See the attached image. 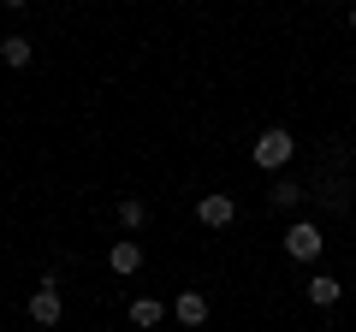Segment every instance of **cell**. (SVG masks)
<instances>
[{
  "label": "cell",
  "mask_w": 356,
  "mask_h": 332,
  "mask_svg": "<svg viewBox=\"0 0 356 332\" xmlns=\"http://www.w3.org/2000/svg\"><path fill=\"white\" fill-rule=\"evenodd\" d=\"M339 297H344V279H339V273H315V279H309V303H315V308H332Z\"/></svg>",
  "instance_id": "cell-7"
},
{
  "label": "cell",
  "mask_w": 356,
  "mask_h": 332,
  "mask_svg": "<svg viewBox=\"0 0 356 332\" xmlns=\"http://www.w3.org/2000/svg\"><path fill=\"white\" fill-rule=\"evenodd\" d=\"M161 315H166V303H161V297H137V303H131V326H143V332H149V326H161Z\"/></svg>",
  "instance_id": "cell-8"
},
{
  "label": "cell",
  "mask_w": 356,
  "mask_h": 332,
  "mask_svg": "<svg viewBox=\"0 0 356 332\" xmlns=\"http://www.w3.org/2000/svg\"><path fill=\"white\" fill-rule=\"evenodd\" d=\"M60 315H65V291L48 273V279L36 285V297H30V320H36V326H60Z\"/></svg>",
  "instance_id": "cell-2"
},
{
  "label": "cell",
  "mask_w": 356,
  "mask_h": 332,
  "mask_svg": "<svg viewBox=\"0 0 356 332\" xmlns=\"http://www.w3.org/2000/svg\"><path fill=\"white\" fill-rule=\"evenodd\" d=\"M285 256L291 261H315L321 256V226H309V219H297V226H285Z\"/></svg>",
  "instance_id": "cell-4"
},
{
  "label": "cell",
  "mask_w": 356,
  "mask_h": 332,
  "mask_svg": "<svg viewBox=\"0 0 356 332\" xmlns=\"http://www.w3.org/2000/svg\"><path fill=\"white\" fill-rule=\"evenodd\" d=\"M291 154H297V137H291V131H285V125H267L261 137H255V149H250V160L261 166V172H280V166L291 160Z\"/></svg>",
  "instance_id": "cell-1"
},
{
  "label": "cell",
  "mask_w": 356,
  "mask_h": 332,
  "mask_svg": "<svg viewBox=\"0 0 356 332\" xmlns=\"http://www.w3.org/2000/svg\"><path fill=\"white\" fill-rule=\"evenodd\" d=\"M303 196H309V190H297V184H273V190H267V202H273V208H297Z\"/></svg>",
  "instance_id": "cell-11"
},
{
  "label": "cell",
  "mask_w": 356,
  "mask_h": 332,
  "mask_svg": "<svg viewBox=\"0 0 356 332\" xmlns=\"http://www.w3.org/2000/svg\"><path fill=\"white\" fill-rule=\"evenodd\" d=\"M30 53H36V48H30L24 36H6V42H0V60H6V65H30Z\"/></svg>",
  "instance_id": "cell-9"
},
{
  "label": "cell",
  "mask_w": 356,
  "mask_h": 332,
  "mask_svg": "<svg viewBox=\"0 0 356 332\" xmlns=\"http://www.w3.org/2000/svg\"><path fill=\"white\" fill-rule=\"evenodd\" d=\"M143 219H149V208H143L137 196H125V202H119V226H125V231H143Z\"/></svg>",
  "instance_id": "cell-10"
},
{
  "label": "cell",
  "mask_w": 356,
  "mask_h": 332,
  "mask_svg": "<svg viewBox=\"0 0 356 332\" xmlns=\"http://www.w3.org/2000/svg\"><path fill=\"white\" fill-rule=\"evenodd\" d=\"M172 315H178V326H202V320H208V297L202 291H178Z\"/></svg>",
  "instance_id": "cell-6"
},
{
  "label": "cell",
  "mask_w": 356,
  "mask_h": 332,
  "mask_svg": "<svg viewBox=\"0 0 356 332\" xmlns=\"http://www.w3.org/2000/svg\"><path fill=\"white\" fill-rule=\"evenodd\" d=\"M196 219H202L208 231H226L232 219H238V202H232L226 190H202V202H196Z\"/></svg>",
  "instance_id": "cell-3"
},
{
  "label": "cell",
  "mask_w": 356,
  "mask_h": 332,
  "mask_svg": "<svg viewBox=\"0 0 356 332\" xmlns=\"http://www.w3.org/2000/svg\"><path fill=\"white\" fill-rule=\"evenodd\" d=\"M350 30H356V13H350Z\"/></svg>",
  "instance_id": "cell-12"
},
{
  "label": "cell",
  "mask_w": 356,
  "mask_h": 332,
  "mask_svg": "<svg viewBox=\"0 0 356 332\" xmlns=\"http://www.w3.org/2000/svg\"><path fill=\"white\" fill-rule=\"evenodd\" d=\"M107 267H113L119 279H131V273L143 267V243H137V238H119V243H107Z\"/></svg>",
  "instance_id": "cell-5"
}]
</instances>
